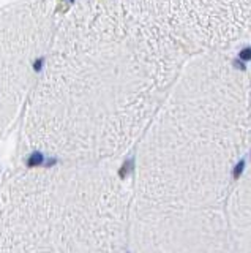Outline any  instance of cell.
Returning a JSON list of instances; mask_svg holds the SVG:
<instances>
[{
    "label": "cell",
    "instance_id": "7a4b0ae2",
    "mask_svg": "<svg viewBox=\"0 0 251 253\" xmlns=\"http://www.w3.org/2000/svg\"><path fill=\"white\" fill-rule=\"evenodd\" d=\"M133 166H135V160H133V158H131V160H128V162H125L123 166H122V169H120V172H119L120 177H125L127 174H130L133 171Z\"/></svg>",
    "mask_w": 251,
    "mask_h": 253
},
{
    "label": "cell",
    "instance_id": "3957f363",
    "mask_svg": "<svg viewBox=\"0 0 251 253\" xmlns=\"http://www.w3.org/2000/svg\"><path fill=\"white\" fill-rule=\"evenodd\" d=\"M243 171H245V162L240 160L237 165H235V168H234V171H232L234 179H239V177L242 176V172H243Z\"/></svg>",
    "mask_w": 251,
    "mask_h": 253
},
{
    "label": "cell",
    "instance_id": "277c9868",
    "mask_svg": "<svg viewBox=\"0 0 251 253\" xmlns=\"http://www.w3.org/2000/svg\"><path fill=\"white\" fill-rule=\"evenodd\" d=\"M239 59L242 62H250L251 60V47H243L239 54Z\"/></svg>",
    "mask_w": 251,
    "mask_h": 253
},
{
    "label": "cell",
    "instance_id": "5b68a950",
    "mask_svg": "<svg viewBox=\"0 0 251 253\" xmlns=\"http://www.w3.org/2000/svg\"><path fill=\"white\" fill-rule=\"evenodd\" d=\"M234 65H235V68H239V70H245V65L240 62V59L239 60H234Z\"/></svg>",
    "mask_w": 251,
    "mask_h": 253
},
{
    "label": "cell",
    "instance_id": "6da1fadb",
    "mask_svg": "<svg viewBox=\"0 0 251 253\" xmlns=\"http://www.w3.org/2000/svg\"><path fill=\"white\" fill-rule=\"evenodd\" d=\"M46 0L0 8V138L22 117L44 62Z\"/></svg>",
    "mask_w": 251,
    "mask_h": 253
}]
</instances>
